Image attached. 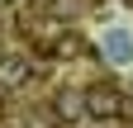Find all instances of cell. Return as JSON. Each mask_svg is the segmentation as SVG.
I'll use <instances>...</instances> for the list:
<instances>
[{
  "label": "cell",
  "instance_id": "4",
  "mask_svg": "<svg viewBox=\"0 0 133 128\" xmlns=\"http://www.w3.org/2000/svg\"><path fill=\"white\" fill-rule=\"evenodd\" d=\"M29 5H33V10H48V5H52V0H29Z\"/></svg>",
  "mask_w": 133,
  "mask_h": 128
},
{
  "label": "cell",
  "instance_id": "1",
  "mask_svg": "<svg viewBox=\"0 0 133 128\" xmlns=\"http://www.w3.org/2000/svg\"><path fill=\"white\" fill-rule=\"evenodd\" d=\"M81 104H86V114H90V119H119V109H124V95L114 90L109 81H100V86H90L86 95H81Z\"/></svg>",
  "mask_w": 133,
  "mask_h": 128
},
{
  "label": "cell",
  "instance_id": "3",
  "mask_svg": "<svg viewBox=\"0 0 133 128\" xmlns=\"http://www.w3.org/2000/svg\"><path fill=\"white\" fill-rule=\"evenodd\" d=\"M29 71H33V62L29 57H0V86H24L29 81Z\"/></svg>",
  "mask_w": 133,
  "mask_h": 128
},
{
  "label": "cell",
  "instance_id": "2",
  "mask_svg": "<svg viewBox=\"0 0 133 128\" xmlns=\"http://www.w3.org/2000/svg\"><path fill=\"white\" fill-rule=\"evenodd\" d=\"M48 57H90V43L86 38H81V33H57L52 38V47H48Z\"/></svg>",
  "mask_w": 133,
  "mask_h": 128
}]
</instances>
